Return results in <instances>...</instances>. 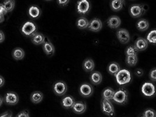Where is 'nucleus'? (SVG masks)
<instances>
[{"mask_svg": "<svg viewBox=\"0 0 156 117\" xmlns=\"http://www.w3.org/2000/svg\"><path fill=\"white\" fill-rule=\"evenodd\" d=\"M112 100L114 102L123 105L126 104L128 101V92L125 88H121L116 91H115Z\"/></svg>", "mask_w": 156, "mask_h": 117, "instance_id": "f257e3e1", "label": "nucleus"}, {"mask_svg": "<svg viewBox=\"0 0 156 117\" xmlns=\"http://www.w3.org/2000/svg\"><path fill=\"white\" fill-rule=\"evenodd\" d=\"M115 76L117 83L120 86L126 84L132 80L131 74L126 69L120 70Z\"/></svg>", "mask_w": 156, "mask_h": 117, "instance_id": "f03ea898", "label": "nucleus"}, {"mask_svg": "<svg viewBox=\"0 0 156 117\" xmlns=\"http://www.w3.org/2000/svg\"><path fill=\"white\" fill-rule=\"evenodd\" d=\"M37 28L35 23L31 21L25 22L21 28L22 34L27 37H32L37 32Z\"/></svg>", "mask_w": 156, "mask_h": 117, "instance_id": "7ed1b4c3", "label": "nucleus"}, {"mask_svg": "<svg viewBox=\"0 0 156 117\" xmlns=\"http://www.w3.org/2000/svg\"><path fill=\"white\" fill-rule=\"evenodd\" d=\"M101 104V110L103 113L109 117H114L115 115V110L114 106L111 102L109 100L102 98Z\"/></svg>", "mask_w": 156, "mask_h": 117, "instance_id": "20e7f679", "label": "nucleus"}, {"mask_svg": "<svg viewBox=\"0 0 156 117\" xmlns=\"http://www.w3.org/2000/svg\"><path fill=\"white\" fill-rule=\"evenodd\" d=\"M144 5L141 4H133L129 8V12L133 18H138L141 16L146 12Z\"/></svg>", "mask_w": 156, "mask_h": 117, "instance_id": "39448f33", "label": "nucleus"}, {"mask_svg": "<svg viewBox=\"0 0 156 117\" xmlns=\"http://www.w3.org/2000/svg\"><path fill=\"white\" fill-rule=\"evenodd\" d=\"M53 89L54 93L58 96L64 95L67 90V86L63 81H58L53 85Z\"/></svg>", "mask_w": 156, "mask_h": 117, "instance_id": "423d86ee", "label": "nucleus"}, {"mask_svg": "<svg viewBox=\"0 0 156 117\" xmlns=\"http://www.w3.org/2000/svg\"><path fill=\"white\" fill-rule=\"evenodd\" d=\"M90 9L91 5L88 0H79L77 3V10L80 14H87Z\"/></svg>", "mask_w": 156, "mask_h": 117, "instance_id": "0eeeda50", "label": "nucleus"}, {"mask_svg": "<svg viewBox=\"0 0 156 117\" xmlns=\"http://www.w3.org/2000/svg\"><path fill=\"white\" fill-rule=\"evenodd\" d=\"M142 92L143 94L146 97H153L155 94V87L154 84L150 82L144 83L142 86Z\"/></svg>", "mask_w": 156, "mask_h": 117, "instance_id": "6e6552de", "label": "nucleus"}, {"mask_svg": "<svg viewBox=\"0 0 156 117\" xmlns=\"http://www.w3.org/2000/svg\"><path fill=\"white\" fill-rule=\"evenodd\" d=\"M4 101L9 105H15L19 101V96L15 92L9 91L5 95Z\"/></svg>", "mask_w": 156, "mask_h": 117, "instance_id": "1a4fd4ad", "label": "nucleus"}, {"mask_svg": "<svg viewBox=\"0 0 156 117\" xmlns=\"http://www.w3.org/2000/svg\"><path fill=\"white\" fill-rule=\"evenodd\" d=\"M116 37L122 44H126L130 41V34L125 29H119L116 32Z\"/></svg>", "mask_w": 156, "mask_h": 117, "instance_id": "9d476101", "label": "nucleus"}, {"mask_svg": "<svg viewBox=\"0 0 156 117\" xmlns=\"http://www.w3.org/2000/svg\"><path fill=\"white\" fill-rule=\"evenodd\" d=\"M80 94L84 97H89L91 96L94 91L92 86L88 83H84L80 87Z\"/></svg>", "mask_w": 156, "mask_h": 117, "instance_id": "9b49d317", "label": "nucleus"}, {"mask_svg": "<svg viewBox=\"0 0 156 117\" xmlns=\"http://www.w3.org/2000/svg\"><path fill=\"white\" fill-rule=\"evenodd\" d=\"M43 49L46 55L49 56L53 55L55 51V46L47 38H46L44 43L43 44Z\"/></svg>", "mask_w": 156, "mask_h": 117, "instance_id": "f8f14e48", "label": "nucleus"}, {"mask_svg": "<svg viewBox=\"0 0 156 117\" xmlns=\"http://www.w3.org/2000/svg\"><path fill=\"white\" fill-rule=\"evenodd\" d=\"M102 27V23L98 18H94L92 20L88 26V28L92 32H99Z\"/></svg>", "mask_w": 156, "mask_h": 117, "instance_id": "ddd939ff", "label": "nucleus"}, {"mask_svg": "<svg viewBox=\"0 0 156 117\" xmlns=\"http://www.w3.org/2000/svg\"><path fill=\"white\" fill-rule=\"evenodd\" d=\"M72 110L74 112L77 114H82L85 112L87 110V105L85 102L83 101H77L75 102L72 107Z\"/></svg>", "mask_w": 156, "mask_h": 117, "instance_id": "4468645a", "label": "nucleus"}, {"mask_svg": "<svg viewBox=\"0 0 156 117\" xmlns=\"http://www.w3.org/2000/svg\"><path fill=\"white\" fill-rule=\"evenodd\" d=\"M121 20L120 18L117 16H112L108 18L107 24L108 27L112 29H116L121 25Z\"/></svg>", "mask_w": 156, "mask_h": 117, "instance_id": "2eb2a0df", "label": "nucleus"}, {"mask_svg": "<svg viewBox=\"0 0 156 117\" xmlns=\"http://www.w3.org/2000/svg\"><path fill=\"white\" fill-rule=\"evenodd\" d=\"M134 46L138 51H143L147 49L148 46V42L146 39L139 37L136 41Z\"/></svg>", "mask_w": 156, "mask_h": 117, "instance_id": "dca6fc26", "label": "nucleus"}, {"mask_svg": "<svg viewBox=\"0 0 156 117\" xmlns=\"http://www.w3.org/2000/svg\"><path fill=\"white\" fill-rule=\"evenodd\" d=\"M75 102V100L72 96L67 95L62 99V105L66 109H70L72 108Z\"/></svg>", "mask_w": 156, "mask_h": 117, "instance_id": "f3484780", "label": "nucleus"}, {"mask_svg": "<svg viewBox=\"0 0 156 117\" xmlns=\"http://www.w3.org/2000/svg\"><path fill=\"white\" fill-rule=\"evenodd\" d=\"M28 14L32 19H37L41 15V10L36 5H32L28 9Z\"/></svg>", "mask_w": 156, "mask_h": 117, "instance_id": "a211bd4d", "label": "nucleus"}, {"mask_svg": "<svg viewBox=\"0 0 156 117\" xmlns=\"http://www.w3.org/2000/svg\"><path fill=\"white\" fill-rule=\"evenodd\" d=\"M83 67L87 72H92L95 68L94 62L91 58H86L83 63Z\"/></svg>", "mask_w": 156, "mask_h": 117, "instance_id": "6ab92c4d", "label": "nucleus"}, {"mask_svg": "<svg viewBox=\"0 0 156 117\" xmlns=\"http://www.w3.org/2000/svg\"><path fill=\"white\" fill-rule=\"evenodd\" d=\"M46 39L45 37L41 33H37L36 32L35 34H34L32 37V42L36 45H39L42 44L44 43V41Z\"/></svg>", "mask_w": 156, "mask_h": 117, "instance_id": "aec40b11", "label": "nucleus"}, {"mask_svg": "<svg viewBox=\"0 0 156 117\" xmlns=\"http://www.w3.org/2000/svg\"><path fill=\"white\" fill-rule=\"evenodd\" d=\"M102 80V76L101 73L95 71L92 72L90 75V80L92 84L95 85H98L99 84Z\"/></svg>", "mask_w": 156, "mask_h": 117, "instance_id": "412c9836", "label": "nucleus"}, {"mask_svg": "<svg viewBox=\"0 0 156 117\" xmlns=\"http://www.w3.org/2000/svg\"><path fill=\"white\" fill-rule=\"evenodd\" d=\"M43 99V94L39 91H35L30 95V100L34 104H38L41 102Z\"/></svg>", "mask_w": 156, "mask_h": 117, "instance_id": "4be33fe9", "label": "nucleus"}, {"mask_svg": "<svg viewBox=\"0 0 156 117\" xmlns=\"http://www.w3.org/2000/svg\"><path fill=\"white\" fill-rule=\"evenodd\" d=\"M125 4V0H112L111 2V9L115 11H119L122 9Z\"/></svg>", "mask_w": 156, "mask_h": 117, "instance_id": "5701e85b", "label": "nucleus"}, {"mask_svg": "<svg viewBox=\"0 0 156 117\" xmlns=\"http://www.w3.org/2000/svg\"><path fill=\"white\" fill-rule=\"evenodd\" d=\"M115 93L114 89L111 87H107L105 88L102 92V98L111 101L112 100Z\"/></svg>", "mask_w": 156, "mask_h": 117, "instance_id": "b1692460", "label": "nucleus"}, {"mask_svg": "<svg viewBox=\"0 0 156 117\" xmlns=\"http://www.w3.org/2000/svg\"><path fill=\"white\" fill-rule=\"evenodd\" d=\"M120 70V66L116 62H112L108 66V72L113 76H115Z\"/></svg>", "mask_w": 156, "mask_h": 117, "instance_id": "393cba45", "label": "nucleus"}, {"mask_svg": "<svg viewBox=\"0 0 156 117\" xmlns=\"http://www.w3.org/2000/svg\"><path fill=\"white\" fill-rule=\"evenodd\" d=\"M12 55L13 58L16 60H20L25 56V51L21 48H16L13 50Z\"/></svg>", "mask_w": 156, "mask_h": 117, "instance_id": "a878e982", "label": "nucleus"}, {"mask_svg": "<svg viewBox=\"0 0 156 117\" xmlns=\"http://www.w3.org/2000/svg\"><path fill=\"white\" fill-rule=\"evenodd\" d=\"M88 24H89L88 20L86 18L83 16L79 18L76 22L77 27L80 29H84L88 28Z\"/></svg>", "mask_w": 156, "mask_h": 117, "instance_id": "bb28decb", "label": "nucleus"}, {"mask_svg": "<svg viewBox=\"0 0 156 117\" xmlns=\"http://www.w3.org/2000/svg\"><path fill=\"white\" fill-rule=\"evenodd\" d=\"M136 27L140 31H145L148 29L149 27V23L146 20L141 19L138 21L136 23Z\"/></svg>", "mask_w": 156, "mask_h": 117, "instance_id": "cd10ccee", "label": "nucleus"}, {"mask_svg": "<svg viewBox=\"0 0 156 117\" xmlns=\"http://www.w3.org/2000/svg\"><path fill=\"white\" fill-rule=\"evenodd\" d=\"M7 12H10L14 9L15 3V0H5L2 3Z\"/></svg>", "mask_w": 156, "mask_h": 117, "instance_id": "c85d7f7f", "label": "nucleus"}, {"mask_svg": "<svg viewBox=\"0 0 156 117\" xmlns=\"http://www.w3.org/2000/svg\"><path fill=\"white\" fill-rule=\"evenodd\" d=\"M138 61V58L137 55L133 56H126V63L129 66H135Z\"/></svg>", "mask_w": 156, "mask_h": 117, "instance_id": "c756f323", "label": "nucleus"}, {"mask_svg": "<svg viewBox=\"0 0 156 117\" xmlns=\"http://www.w3.org/2000/svg\"><path fill=\"white\" fill-rule=\"evenodd\" d=\"M138 51H139L136 48L135 46H129L126 48L125 53L126 56H133V55H137Z\"/></svg>", "mask_w": 156, "mask_h": 117, "instance_id": "7c9ffc66", "label": "nucleus"}, {"mask_svg": "<svg viewBox=\"0 0 156 117\" xmlns=\"http://www.w3.org/2000/svg\"><path fill=\"white\" fill-rule=\"evenodd\" d=\"M156 30L154 29L149 32V34L147 36V41H149V42L152 44H155L156 42Z\"/></svg>", "mask_w": 156, "mask_h": 117, "instance_id": "2f4dec72", "label": "nucleus"}, {"mask_svg": "<svg viewBox=\"0 0 156 117\" xmlns=\"http://www.w3.org/2000/svg\"><path fill=\"white\" fill-rule=\"evenodd\" d=\"M143 117H156V111L153 109L148 108L145 110L142 115Z\"/></svg>", "mask_w": 156, "mask_h": 117, "instance_id": "473e14b6", "label": "nucleus"}, {"mask_svg": "<svg viewBox=\"0 0 156 117\" xmlns=\"http://www.w3.org/2000/svg\"><path fill=\"white\" fill-rule=\"evenodd\" d=\"M149 77L150 79L153 82H155L156 81V68H153L150 72L149 74Z\"/></svg>", "mask_w": 156, "mask_h": 117, "instance_id": "72a5a7b5", "label": "nucleus"}, {"mask_svg": "<svg viewBox=\"0 0 156 117\" xmlns=\"http://www.w3.org/2000/svg\"><path fill=\"white\" fill-rule=\"evenodd\" d=\"M15 117H30L28 111L23 110L21 112H19Z\"/></svg>", "mask_w": 156, "mask_h": 117, "instance_id": "f704fd0d", "label": "nucleus"}, {"mask_svg": "<svg viewBox=\"0 0 156 117\" xmlns=\"http://www.w3.org/2000/svg\"><path fill=\"white\" fill-rule=\"evenodd\" d=\"M57 1L58 4L60 7H64L69 4L70 0H57Z\"/></svg>", "mask_w": 156, "mask_h": 117, "instance_id": "c9c22d12", "label": "nucleus"}, {"mask_svg": "<svg viewBox=\"0 0 156 117\" xmlns=\"http://www.w3.org/2000/svg\"><path fill=\"white\" fill-rule=\"evenodd\" d=\"M0 117H12V114L11 111H8L0 115Z\"/></svg>", "mask_w": 156, "mask_h": 117, "instance_id": "e433bc0d", "label": "nucleus"}, {"mask_svg": "<svg viewBox=\"0 0 156 117\" xmlns=\"http://www.w3.org/2000/svg\"><path fill=\"white\" fill-rule=\"evenodd\" d=\"M7 11H6L3 4H0V14L5 15L7 14Z\"/></svg>", "mask_w": 156, "mask_h": 117, "instance_id": "4c0bfd02", "label": "nucleus"}, {"mask_svg": "<svg viewBox=\"0 0 156 117\" xmlns=\"http://www.w3.org/2000/svg\"><path fill=\"white\" fill-rule=\"evenodd\" d=\"M135 74H136L137 76L140 77V76H142V75L143 74V71L142 70V69H136V71H135Z\"/></svg>", "mask_w": 156, "mask_h": 117, "instance_id": "58836bf2", "label": "nucleus"}, {"mask_svg": "<svg viewBox=\"0 0 156 117\" xmlns=\"http://www.w3.org/2000/svg\"><path fill=\"white\" fill-rule=\"evenodd\" d=\"M5 37L4 33L2 30H0V44L4 41Z\"/></svg>", "mask_w": 156, "mask_h": 117, "instance_id": "ea45409f", "label": "nucleus"}, {"mask_svg": "<svg viewBox=\"0 0 156 117\" xmlns=\"http://www.w3.org/2000/svg\"><path fill=\"white\" fill-rule=\"evenodd\" d=\"M5 84V79L4 78L0 75V88L2 87Z\"/></svg>", "mask_w": 156, "mask_h": 117, "instance_id": "a19ab883", "label": "nucleus"}, {"mask_svg": "<svg viewBox=\"0 0 156 117\" xmlns=\"http://www.w3.org/2000/svg\"><path fill=\"white\" fill-rule=\"evenodd\" d=\"M4 20H5L4 15L0 14V23H2V22H4Z\"/></svg>", "mask_w": 156, "mask_h": 117, "instance_id": "79ce46f5", "label": "nucleus"}, {"mask_svg": "<svg viewBox=\"0 0 156 117\" xmlns=\"http://www.w3.org/2000/svg\"><path fill=\"white\" fill-rule=\"evenodd\" d=\"M3 102H4V98L1 96H0V107L2 105Z\"/></svg>", "mask_w": 156, "mask_h": 117, "instance_id": "37998d69", "label": "nucleus"}, {"mask_svg": "<svg viewBox=\"0 0 156 117\" xmlns=\"http://www.w3.org/2000/svg\"><path fill=\"white\" fill-rule=\"evenodd\" d=\"M45 1H51V0H45Z\"/></svg>", "mask_w": 156, "mask_h": 117, "instance_id": "c03bdc74", "label": "nucleus"}, {"mask_svg": "<svg viewBox=\"0 0 156 117\" xmlns=\"http://www.w3.org/2000/svg\"></svg>", "mask_w": 156, "mask_h": 117, "instance_id": "a18cd8bd", "label": "nucleus"}]
</instances>
